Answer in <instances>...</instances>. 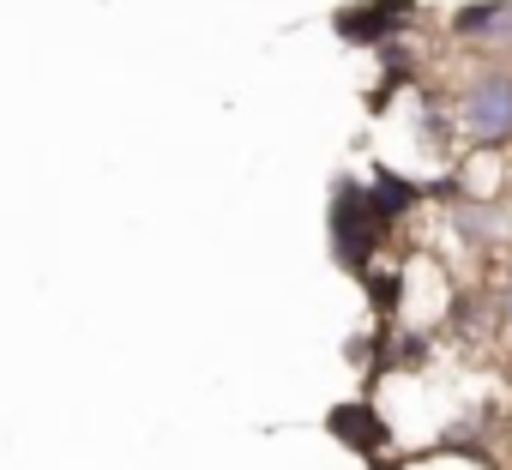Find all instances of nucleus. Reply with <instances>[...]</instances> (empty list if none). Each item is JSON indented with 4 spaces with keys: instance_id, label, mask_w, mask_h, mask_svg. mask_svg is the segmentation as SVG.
Returning <instances> with one entry per match:
<instances>
[{
    "instance_id": "obj_1",
    "label": "nucleus",
    "mask_w": 512,
    "mask_h": 470,
    "mask_svg": "<svg viewBox=\"0 0 512 470\" xmlns=\"http://www.w3.org/2000/svg\"><path fill=\"white\" fill-rule=\"evenodd\" d=\"M452 127H458V145L470 151H512V67L506 61L470 73V85L452 103Z\"/></svg>"
},
{
    "instance_id": "obj_2",
    "label": "nucleus",
    "mask_w": 512,
    "mask_h": 470,
    "mask_svg": "<svg viewBox=\"0 0 512 470\" xmlns=\"http://www.w3.org/2000/svg\"><path fill=\"white\" fill-rule=\"evenodd\" d=\"M326 223H332V254H338V266H344L350 278H362V272L380 260V242H386V217L374 211L368 181L344 175V181L332 187V211H326Z\"/></svg>"
},
{
    "instance_id": "obj_3",
    "label": "nucleus",
    "mask_w": 512,
    "mask_h": 470,
    "mask_svg": "<svg viewBox=\"0 0 512 470\" xmlns=\"http://www.w3.org/2000/svg\"><path fill=\"white\" fill-rule=\"evenodd\" d=\"M422 7L416 0H356L332 19V31L350 43V49H386V43H404L416 31Z\"/></svg>"
},
{
    "instance_id": "obj_4",
    "label": "nucleus",
    "mask_w": 512,
    "mask_h": 470,
    "mask_svg": "<svg viewBox=\"0 0 512 470\" xmlns=\"http://www.w3.org/2000/svg\"><path fill=\"white\" fill-rule=\"evenodd\" d=\"M446 37L482 49L488 61H512V0H470L446 19Z\"/></svg>"
},
{
    "instance_id": "obj_5",
    "label": "nucleus",
    "mask_w": 512,
    "mask_h": 470,
    "mask_svg": "<svg viewBox=\"0 0 512 470\" xmlns=\"http://www.w3.org/2000/svg\"><path fill=\"white\" fill-rule=\"evenodd\" d=\"M368 193H374V211H380L386 229H392V223L422 199V181H410V175H398V169H374V175H368Z\"/></svg>"
},
{
    "instance_id": "obj_6",
    "label": "nucleus",
    "mask_w": 512,
    "mask_h": 470,
    "mask_svg": "<svg viewBox=\"0 0 512 470\" xmlns=\"http://www.w3.org/2000/svg\"><path fill=\"white\" fill-rule=\"evenodd\" d=\"M500 326L512 332V260L500 266Z\"/></svg>"
}]
</instances>
